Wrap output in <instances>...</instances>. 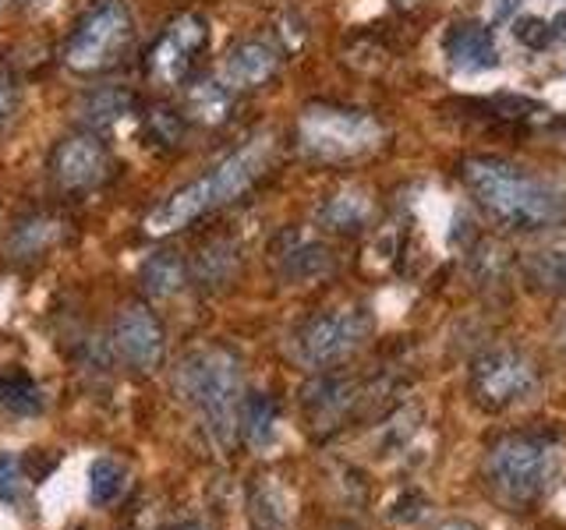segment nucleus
<instances>
[{
    "label": "nucleus",
    "mask_w": 566,
    "mask_h": 530,
    "mask_svg": "<svg viewBox=\"0 0 566 530\" xmlns=\"http://www.w3.org/2000/svg\"><path fill=\"white\" fill-rule=\"evenodd\" d=\"M464 181L471 194L482 202L495 220H503L510 226L521 230H538L553 226L566 216V199L517 170L513 163L492 156H474L464 163Z\"/></svg>",
    "instance_id": "1"
},
{
    "label": "nucleus",
    "mask_w": 566,
    "mask_h": 530,
    "mask_svg": "<svg viewBox=\"0 0 566 530\" xmlns=\"http://www.w3.org/2000/svg\"><path fill=\"white\" fill-rule=\"evenodd\" d=\"M265 159H270V138H252L234 156H227L212 173L185 184L181 191H174L164 205H156L146 216V230L153 237L174 234V230H181L191 220H199L202 212L238 199L241 191H248L255 184V177L265 170Z\"/></svg>",
    "instance_id": "2"
},
{
    "label": "nucleus",
    "mask_w": 566,
    "mask_h": 530,
    "mask_svg": "<svg viewBox=\"0 0 566 530\" xmlns=\"http://www.w3.org/2000/svg\"><path fill=\"white\" fill-rule=\"evenodd\" d=\"M559 449L542 435H503L485 456V481L513 509L535 506L559 477Z\"/></svg>",
    "instance_id": "3"
},
{
    "label": "nucleus",
    "mask_w": 566,
    "mask_h": 530,
    "mask_svg": "<svg viewBox=\"0 0 566 530\" xmlns=\"http://www.w3.org/2000/svg\"><path fill=\"white\" fill-rule=\"evenodd\" d=\"M181 389L202 414L217 446H230L241 432V368L234 353L209 347L191 353L181 368Z\"/></svg>",
    "instance_id": "4"
},
{
    "label": "nucleus",
    "mask_w": 566,
    "mask_h": 530,
    "mask_svg": "<svg viewBox=\"0 0 566 530\" xmlns=\"http://www.w3.org/2000/svg\"><path fill=\"white\" fill-rule=\"evenodd\" d=\"M471 396L485 411H510L524 400H531L542 389V371L527 353L513 347L485 350L471 364Z\"/></svg>",
    "instance_id": "5"
},
{
    "label": "nucleus",
    "mask_w": 566,
    "mask_h": 530,
    "mask_svg": "<svg viewBox=\"0 0 566 530\" xmlns=\"http://www.w3.org/2000/svg\"><path fill=\"white\" fill-rule=\"evenodd\" d=\"M132 40V14L120 0H99L93 4L82 22L75 25L64 50V61L71 71H82V75H93L117 61V53L128 46Z\"/></svg>",
    "instance_id": "6"
},
{
    "label": "nucleus",
    "mask_w": 566,
    "mask_h": 530,
    "mask_svg": "<svg viewBox=\"0 0 566 530\" xmlns=\"http://www.w3.org/2000/svg\"><path fill=\"white\" fill-rule=\"evenodd\" d=\"M301 146L323 159H354L379 146L382 128L368 114L336 110V106H312L301 114Z\"/></svg>",
    "instance_id": "7"
},
{
    "label": "nucleus",
    "mask_w": 566,
    "mask_h": 530,
    "mask_svg": "<svg viewBox=\"0 0 566 530\" xmlns=\"http://www.w3.org/2000/svg\"><path fill=\"white\" fill-rule=\"evenodd\" d=\"M371 336V315L365 308H333L315 315L297 332V358L308 368H329L347 361Z\"/></svg>",
    "instance_id": "8"
},
{
    "label": "nucleus",
    "mask_w": 566,
    "mask_h": 530,
    "mask_svg": "<svg viewBox=\"0 0 566 530\" xmlns=\"http://www.w3.org/2000/svg\"><path fill=\"white\" fill-rule=\"evenodd\" d=\"M209 43V25L199 14H181L164 29L149 53V78L156 85H177L195 61V53Z\"/></svg>",
    "instance_id": "9"
},
{
    "label": "nucleus",
    "mask_w": 566,
    "mask_h": 530,
    "mask_svg": "<svg viewBox=\"0 0 566 530\" xmlns=\"http://www.w3.org/2000/svg\"><path fill=\"white\" fill-rule=\"evenodd\" d=\"M114 340H117L120 358L138 371H156L164 364L167 336H164V326H159V318L146 305H132L117 315Z\"/></svg>",
    "instance_id": "10"
},
{
    "label": "nucleus",
    "mask_w": 566,
    "mask_h": 530,
    "mask_svg": "<svg viewBox=\"0 0 566 530\" xmlns=\"http://www.w3.org/2000/svg\"><path fill=\"white\" fill-rule=\"evenodd\" d=\"M442 53L453 71H464V75H482V71L500 67V50H495L492 29H485L482 22H453L442 35Z\"/></svg>",
    "instance_id": "11"
},
{
    "label": "nucleus",
    "mask_w": 566,
    "mask_h": 530,
    "mask_svg": "<svg viewBox=\"0 0 566 530\" xmlns=\"http://www.w3.org/2000/svg\"><path fill=\"white\" fill-rule=\"evenodd\" d=\"M53 170H57V181L64 188H88L96 184L106 173V149L103 141H96L93 135H78L67 138L57 149V159H53Z\"/></svg>",
    "instance_id": "12"
},
{
    "label": "nucleus",
    "mask_w": 566,
    "mask_h": 530,
    "mask_svg": "<svg viewBox=\"0 0 566 530\" xmlns=\"http://www.w3.org/2000/svg\"><path fill=\"white\" fill-rule=\"evenodd\" d=\"M276 64H280V57H276V50L270 43L244 40L223 57L220 78H223L227 88H255V85L273 78Z\"/></svg>",
    "instance_id": "13"
},
{
    "label": "nucleus",
    "mask_w": 566,
    "mask_h": 530,
    "mask_svg": "<svg viewBox=\"0 0 566 530\" xmlns=\"http://www.w3.org/2000/svg\"><path fill=\"white\" fill-rule=\"evenodd\" d=\"M524 276L545 294H566V237H556L524 258Z\"/></svg>",
    "instance_id": "14"
},
{
    "label": "nucleus",
    "mask_w": 566,
    "mask_h": 530,
    "mask_svg": "<svg viewBox=\"0 0 566 530\" xmlns=\"http://www.w3.org/2000/svg\"><path fill=\"white\" fill-rule=\"evenodd\" d=\"M371 216V199L361 188H344L336 191L333 199H326V205L318 209V220L329 230H340V234H350V230H361Z\"/></svg>",
    "instance_id": "15"
},
{
    "label": "nucleus",
    "mask_w": 566,
    "mask_h": 530,
    "mask_svg": "<svg viewBox=\"0 0 566 530\" xmlns=\"http://www.w3.org/2000/svg\"><path fill=\"white\" fill-rule=\"evenodd\" d=\"M185 258L177 255V252H156L149 255L146 262H142V269H138V283H142V290H146L149 297H174L177 290L185 287Z\"/></svg>",
    "instance_id": "16"
},
{
    "label": "nucleus",
    "mask_w": 566,
    "mask_h": 530,
    "mask_svg": "<svg viewBox=\"0 0 566 530\" xmlns=\"http://www.w3.org/2000/svg\"><path fill=\"white\" fill-rule=\"evenodd\" d=\"M280 269L294 283H308V279H318V276H326L333 269V255L326 252L323 244L301 241L297 247H291V252H283Z\"/></svg>",
    "instance_id": "17"
},
{
    "label": "nucleus",
    "mask_w": 566,
    "mask_h": 530,
    "mask_svg": "<svg viewBox=\"0 0 566 530\" xmlns=\"http://www.w3.org/2000/svg\"><path fill=\"white\" fill-rule=\"evenodd\" d=\"M241 432L244 438L252 442V446H265V442L273 438L276 432V403L265 396V393H255L241 403Z\"/></svg>",
    "instance_id": "18"
},
{
    "label": "nucleus",
    "mask_w": 566,
    "mask_h": 530,
    "mask_svg": "<svg viewBox=\"0 0 566 530\" xmlns=\"http://www.w3.org/2000/svg\"><path fill=\"white\" fill-rule=\"evenodd\" d=\"M132 103H135L132 93H124V88H96V93H88L82 99V117L88 124H96V128H103V124H114L128 114Z\"/></svg>",
    "instance_id": "19"
},
{
    "label": "nucleus",
    "mask_w": 566,
    "mask_h": 530,
    "mask_svg": "<svg viewBox=\"0 0 566 530\" xmlns=\"http://www.w3.org/2000/svg\"><path fill=\"white\" fill-rule=\"evenodd\" d=\"M188 110L206 124H220L230 110V88L223 82H199L188 93Z\"/></svg>",
    "instance_id": "20"
},
{
    "label": "nucleus",
    "mask_w": 566,
    "mask_h": 530,
    "mask_svg": "<svg viewBox=\"0 0 566 530\" xmlns=\"http://www.w3.org/2000/svg\"><path fill=\"white\" fill-rule=\"evenodd\" d=\"M124 488V470L114 464V459H93L88 467V502L93 506H111Z\"/></svg>",
    "instance_id": "21"
},
{
    "label": "nucleus",
    "mask_w": 566,
    "mask_h": 530,
    "mask_svg": "<svg viewBox=\"0 0 566 530\" xmlns=\"http://www.w3.org/2000/svg\"><path fill=\"white\" fill-rule=\"evenodd\" d=\"M0 403H4L8 411L29 417L43 411V393H40V385H32L29 379H11L0 385Z\"/></svg>",
    "instance_id": "22"
},
{
    "label": "nucleus",
    "mask_w": 566,
    "mask_h": 530,
    "mask_svg": "<svg viewBox=\"0 0 566 530\" xmlns=\"http://www.w3.org/2000/svg\"><path fill=\"white\" fill-rule=\"evenodd\" d=\"M513 35H517V43H524L531 50H545L548 40L556 35V29L548 22H542V18L527 14V18H517V22H513Z\"/></svg>",
    "instance_id": "23"
},
{
    "label": "nucleus",
    "mask_w": 566,
    "mask_h": 530,
    "mask_svg": "<svg viewBox=\"0 0 566 530\" xmlns=\"http://www.w3.org/2000/svg\"><path fill=\"white\" fill-rule=\"evenodd\" d=\"M25 488L22 459L11 453H0V502H14Z\"/></svg>",
    "instance_id": "24"
},
{
    "label": "nucleus",
    "mask_w": 566,
    "mask_h": 530,
    "mask_svg": "<svg viewBox=\"0 0 566 530\" xmlns=\"http://www.w3.org/2000/svg\"><path fill=\"white\" fill-rule=\"evenodd\" d=\"M50 237H53L50 223H40V230H32V223H25L22 230H18L14 244H18V252H22V255H35V252H40V247H43Z\"/></svg>",
    "instance_id": "25"
},
{
    "label": "nucleus",
    "mask_w": 566,
    "mask_h": 530,
    "mask_svg": "<svg viewBox=\"0 0 566 530\" xmlns=\"http://www.w3.org/2000/svg\"><path fill=\"white\" fill-rule=\"evenodd\" d=\"M8 117H11V75L0 67V128H4Z\"/></svg>",
    "instance_id": "26"
},
{
    "label": "nucleus",
    "mask_w": 566,
    "mask_h": 530,
    "mask_svg": "<svg viewBox=\"0 0 566 530\" xmlns=\"http://www.w3.org/2000/svg\"><path fill=\"white\" fill-rule=\"evenodd\" d=\"M521 11V0H495L492 4V22H510Z\"/></svg>",
    "instance_id": "27"
},
{
    "label": "nucleus",
    "mask_w": 566,
    "mask_h": 530,
    "mask_svg": "<svg viewBox=\"0 0 566 530\" xmlns=\"http://www.w3.org/2000/svg\"><path fill=\"white\" fill-rule=\"evenodd\" d=\"M553 343L559 347V353H566V308L556 315V322H553Z\"/></svg>",
    "instance_id": "28"
},
{
    "label": "nucleus",
    "mask_w": 566,
    "mask_h": 530,
    "mask_svg": "<svg viewBox=\"0 0 566 530\" xmlns=\"http://www.w3.org/2000/svg\"><path fill=\"white\" fill-rule=\"evenodd\" d=\"M439 530H478V527H471V523H447V527H439Z\"/></svg>",
    "instance_id": "29"
},
{
    "label": "nucleus",
    "mask_w": 566,
    "mask_h": 530,
    "mask_svg": "<svg viewBox=\"0 0 566 530\" xmlns=\"http://www.w3.org/2000/svg\"><path fill=\"white\" fill-rule=\"evenodd\" d=\"M174 530H209V527H202V523H181V527H174Z\"/></svg>",
    "instance_id": "30"
},
{
    "label": "nucleus",
    "mask_w": 566,
    "mask_h": 530,
    "mask_svg": "<svg viewBox=\"0 0 566 530\" xmlns=\"http://www.w3.org/2000/svg\"><path fill=\"white\" fill-rule=\"evenodd\" d=\"M563 40H566V29H563Z\"/></svg>",
    "instance_id": "31"
},
{
    "label": "nucleus",
    "mask_w": 566,
    "mask_h": 530,
    "mask_svg": "<svg viewBox=\"0 0 566 530\" xmlns=\"http://www.w3.org/2000/svg\"><path fill=\"white\" fill-rule=\"evenodd\" d=\"M403 4H411V0H403Z\"/></svg>",
    "instance_id": "32"
},
{
    "label": "nucleus",
    "mask_w": 566,
    "mask_h": 530,
    "mask_svg": "<svg viewBox=\"0 0 566 530\" xmlns=\"http://www.w3.org/2000/svg\"><path fill=\"white\" fill-rule=\"evenodd\" d=\"M0 8H4V0H0Z\"/></svg>",
    "instance_id": "33"
}]
</instances>
